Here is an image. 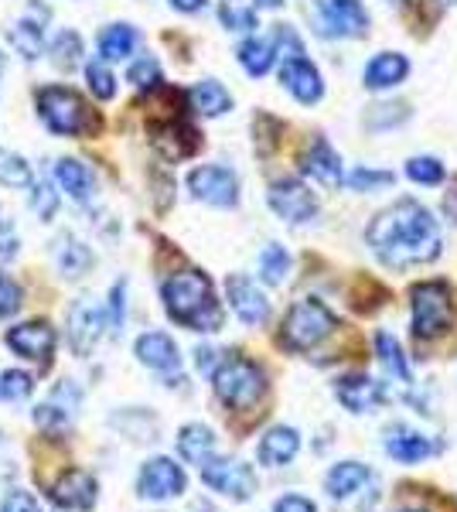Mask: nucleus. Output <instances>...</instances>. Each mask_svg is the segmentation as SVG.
<instances>
[{"label": "nucleus", "mask_w": 457, "mask_h": 512, "mask_svg": "<svg viewBox=\"0 0 457 512\" xmlns=\"http://www.w3.org/2000/svg\"><path fill=\"white\" fill-rule=\"evenodd\" d=\"M365 239H369L372 253L379 256L382 267L389 270L417 267V263H430L440 256L437 219L430 216V209L413 202V198H403L393 209L379 212Z\"/></svg>", "instance_id": "obj_1"}, {"label": "nucleus", "mask_w": 457, "mask_h": 512, "mask_svg": "<svg viewBox=\"0 0 457 512\" xmlns=\"http://www.w3.org/2000/svg\"><path fill=\"white\" fill-rule=\"evenodd\" d=\"M164 311L171 321L191 328V332H219L222 328V304L215 301L212 280L202 270H185V274H174L164 280L161 287Z\"/></svg>", "instance_id": "obj_2"}, {"label": "nucleus", "mask_w": 457, "mask_h": 512, "mask_svg": "<svg viewBox=\"0 0 457 512\" xmlns=\"http://www.w3.org/2000/svg\"><path fill=\"white\" fill-rule=\"evenodd\" d=\"M212 386H215V396H219L229 410L246 414V410H253L256 403L267 396V373H263L253 359H246V355L229 352L226 359L212 369Z\"/></svg>", "instance_id": "obj_3"}, {"label": "nucleus", "mask_w": 457, "mask_h": 512, "mask_svg": "<svg viewBox=\"0 0 457 512\" xmlns=\"http://www.w3.org/2000/svg\"><path fill=\"white\" fill-rule=\"evenodd\" d=\"M38 117L58 137H82L99 130V117L89 110L86 99L69 86L38 89Z\"/></svg>", "instance_id": "obj_4"}, {"label": "nucleus", "mask_w": 457, "mask_h": 512, "mask_svg": "<svg viewBox=\"0 0 457 512\" xmlns=\"http://www.w3.org/2000/svg\"><path fill=\"white\" fill-rule=\"evenodd\" d=\"M338 328V318L328 304H321L318 297H304L287 311L284 328H280V342L287 352H311L318 349L324 338H331Z\"/></svg>", "instance_id": "obj_5"}, {"label": "nucleus", "mask_w": 457, "mask_h": 512, "mask_svg": "<svg viewBox=\"0 0 457 512\" xmlns=\"http://www.w3.org/2000/svg\"><path fill=\"white\" fill-rule=\"evenodd\" d=\"M454 325L451 291L444 280H427L413 287V335L430 342V338L447 335Z\"/></svg>", "instance_id": "obj_6"}, {"label": "nucleus", "mask_w": 457, "mask_h": 512, "mask_svg": "<svg viewBox=\"0 0 457 512\" xmlns=\"http://www.w3.org/2000/svg\"><path fill=\"white\" fill-rule=\"evenodd\" d=\"M202 482L232 502H249L256 495V485H260L253 468L239 458H209L202 465Z\"/></svg>", "instance_id": "obj_7"}, {"label": "nucleus", "mask_w": 457, "mask_h": 512, "mask_svg": "<svg viewBox=\"0 0 457 512\" xmlns=\"http://www.w3.org/2000/svg\"><path fill=\"white\" fill-rule=\"evenodd\" d=\"M188 188L198 202L215 205V209H232L239 202V178L222 164H202L188 175Z\"/></svg>", "instance_id": "obj_8"}, {"label": "nucleus", "mask_w": 457, "mask_h": 512, "mask_svg": "<svg viewBox=\"0 0 457 512\" xmlns=\"http://www.w3.org/2000/svg\"><path fill=\"white\" fill-rule=\"evenodd\" d=\"M188 478L185 468L174 458H151L137 475V495L151 502H164V499H178L185 492Z\"/></svg>", "instance_id": "obj_9"}, {"label": "nucleus", "mask_w": 457, "mask_h": 512, "mask_svg": "<svg viewBox=\"0 0 457 512\" xmlns=\"http://www.w3.org/2000/svg\"><path fill=\"white\" fill-rule=\"evenodd\" d=\"M270 209L290 226H301L318 216V198L297 178H280L270 185Z\"/></svg>", "instance_id": "obj_10"}, {"label": "nucleus", "mask_w": 457, "mask_h": 512, "mask_svg": "<svg viewBox=\"0 0 457 512\" xmlns=\"http://www.w3.org/2000/svg\"><path fill=\"white\" fill-rule=\"evenodd\" d=\"M318 21L324 35L335 38H362L369 35V14L359 0H318Z\"/></svg>", "instance_id": "obj_11"}, {"label": "nucleus", "mask_w": 457, "mask_h": 512, "mask_svg": "<svg viewBox=\"0 0 457 512\" xmlns=\"http://www.w3.org/2000/svg\"><path fill=\"white\" fill-rule=\"evenodd\" d=\"M55 328L48 321H24V325H14L7 332V349L21 359H31L38 366H48L52 362V352H55Z\"/></svg>", "instance_id": "obj_12"}, {"label": "nucleus", "mask_w": 457, "mask_h": 512, "mask_svg": "<svg viewBox=\"0 0 457 512\" xmlns=\"http://www.w3.org/2000/svg\"><path fill=\"white\" fill-rule=\"evenodd\" d=\"M226 297H229V308L236 311V318L243 321L249 328H260L270 321V301L260 287L253 284L243 274H232L226 280Z\"/></svg>", "instance_id": "obj_13"}, {"label": "nucleus", "mask_w": 457, "mask_h": 512, "mask_svg": "<svg viewBox=\"0 0 457 512\" xmlns=\"http://www.w3.org/2000/svg\"><path fill=\"white\" fill-rule=\"evenodd\" d=\"M103 332H106V315L99 304H93L89 297L72 304L69 308V345L79 359L96 349V342L103 338Z\"/></svg>", "instance_id": "obj_14"}, {"label": "nucleus", "mask_w": 457, "mask_h": 512, "mask_svg": "<svg viewBox=\"0 0 457 512\" xmlns=\"http://www.w3.org/2000/svg\"><path fill=\"white\" fill-rule=\"evenodd\" d=\"M335 396L348 414H372V410L386 403V386L365 373H352L335 383Z\"/></svg>", "instance_id": "obj_15"}, {"label": "nucleus", "mask_w": 457, "mask_h": 512, "mask_svg": "<svg viewBox=\"0 0 457 512\" xmlns=\"http://www.w3.org/2000/svg\"><path fill=\"white\" fill-rule=\"evenodd\" d=\"M52 502L58 509H76V512H89L96 506V495H99V485L96 478L82 468H69L58 482L52 485Z\"/></svg>", "instance_id": "obj_16"}, {"label": "nucleus", "mask_w": 457, "mask_h": 512, "mask_svg": "<svg viewBox=\"0 0 457 512\" xmlns=\"http://www.w3.org/2000/svg\"><path fill=\"white\" fill-rule=\"evenodd\" d=\"M382 448H386V454L393 461H400V465H420L430 454H437V444L430 441L427 434L413 431V427H406V424L389 427L386 437H382Z\"/></svg>", "instance_id": "obj_17"}, {"label": "nucleus", "mask_w": 457, "mask_h": 512, "mask_svg": "<svg viewBox=\"0 0 457 512\" xmlns=\"http://www.w3.org/2000/svg\"><path fill=\"white\" fill-rule=\"evenodd\" d=\"M297 454H301V434L294 427H270L260 437V448H256V458L267 468H287Z\"/></svg>", "instance_id": "obj_18"}, {"label": "nucleus", "mask_w": 457, "mask_h": 512, "mask_svg": "<svg viewBox=\"0 0 457 512\" xmlns=\"http://www.w3.org/2000/svg\"><path fill=\"white\" fill-rule=\"evenodd\" d=\"M134 352H137V359L144 362L147 369H157V373H178V366H181L178 345H174V338L164 335V332L140 335Z\"/></svg>", "instance_id": "obj_19"}, {"label": "nucleus", "mask_w": 457, "mask_h": 512, "mask_svg": "<svg viewBox=\"0 0 457 512\" xmlns=\"http://www.w3.org/2000/svg\"><path fill=\"white\" fill-rule=\"evenodd\" d=\"M280 82H284L287 93L294 99H301V103H318L324 93L321 72L307 59H287L284 69H280Z\"/></svg>", "instance_id": "obj_20"}, {"label": "nucleus", "mask_w": 457, "mask_h": 512, "mask_svg": "<svg viewBox=\"0 0 457 512\" xmlns=\"http://www.w3.org/2000/svg\"><path fill=\"white\" fill-rule=\"evenodd\" d=\"M369 482H372L369 465H362V461H338V465H331V472L324 475V492H328L331 499H352V495L362 492Z\"/></svg>", "instance_id": "obj_21"}, {"label": "nucleus", "mask_w": 457, "mask_h": 512, "mask_svg": "<svg viewBox=\"0 0 457 512\" xmlns=\"http://www.w3.org/2000/svg\"><path fill=\"white\" fill-rule=\"evenodd\" d=\"M52 178L58 181V188H62L69 198H76V202H89V198L96 195V178L93 171L86 168L82 161L76 158H62L52 164Z\"/></svg>", "instance_id": "obj_22"}, {"label": "nucleus", "mask_w": 457, "mask_h": 512, "mask_svg": "<svg viewBox=\"0 0 457 512\" xmlns=\"http://www.w3.org/2000/svg\"><path fill=\"white\" fill-rule=\"evenodd\" d=\"M406 76H410V62H406V55H400V52H379L376 59L365 65L362 82L369 89H393V86H400Z\"/></svg>", "instance_id": "obj_23"}, {"label": "nucleus", "mask_w": 457, "mask_h": 512, "mask_svg": "<svg viewBox=\"0 0 457 512\" xmlns=\"http://www.w3.org/2000/svg\"><path fill=\"white\" fill-rule=\"evenodd\" d=\"M301 168H304V175H311L314 181H321V185H328V188L342 181V158L331 151L328 140H314L311 151L304 154Z\"/></svg>", "instance_id": "obj_24"}, {"label": "nucleus", "mask_w": 457, "mask_h": 512, "mask_svg": "<svg viewBox=\"0 0 457 512\" xmlns=\"http://www.w3.org/2000/svg\"><path fill=\"white\" fill-rule=\"evenodd\" d=\"M45 21H48V14H38V18H31V14H24L21 21H14V28H11V45L21 52V59H28V62H35L41 52H45Z\"/></svg>", "instance_id": "obj_25"}, {"label": "nucleus", "mask_w": 457, "mask_h": 512, "mask_svg": "<svg viewBox=\"0 0 457 512\" xmlns=\"http://www.w3.org/2000/svg\"><path fill=\"white\" fill-rule=\"evenodd\" d=\"M178 454L188 461V465L202 468L205 461L215 454L212 427H205V424H185V427H181V431H178Z\"/></svg>", "instance_id": "obj_26"}, {"label": "nucleus", "mask_w": 457, "mask_h": 512, "mask_svg": "<svg viewBox=\"0 0 457 512\" xmlns=\"http://www.w3.org/2000/svg\"><path fill=\"white\" fill-rule=\"evenodd\" d=\"M52 246H55V267L62 270L69 280L82 277L89 267H93V253H89V246L79 243L72 233H62L58 236V243H52Z\"/></svg>", "instance_id": "obj_27"}, {"label": "nucleus", "mask_w": 457, "mask_h": 512, "mask_svg": "<svg viewBox=\"0 0 457 512\" xmlns=\"http://www.w3.org/2000/svg\"><path fill=\"white\" fill-rule=\"evenodd\" d=\"M137 41H140L137 28H130V24H110V28L99 31V55H103V62L127 59V55H134Z\"/></svg>", "instance_id": "obj_28"}, {"label": "nucleus", "mask_w": 457, "mask_h": 512, "mask_svg": "<svg viewBox=\"0 0 457 512\" xmlns=\"http://www.w3.org/2000/svg\"><path fill=\"white\" fill-rule=\"evenodd\" d=\"M188 99H191V106H195V113H202V117H222L232 106V96L226 93V86L215 79H202L188 93Z\"/></svg>", "instance_id": "obj_29"}, {"label": "nucleus", "mask_w": 457, "mask_h": 512, "mask_svg": "<svg viewBox=\"0 0 457 512\" xmlns=\"http://www.w3.org/2000/svg\"><path fill=\"white\" fill-rule=\"evenodd\" d=\"M48 55H52V62L58 65V69H76V65H82V55H86V45H82V35L72 28H62L55 31V38L48 41Z\"/></svg>", "instance_id": "obj_30"}, {"label": "nucleus", "mask_w": 457, "mask_h": 512, "mask_svg": "<svg viewBox=\"0 0 457 512\" xmlns=\"http://www.w3.org/2000/svg\"><path fill=\"white\" fill-rule=\"evenodd\" d=\"M273 59H277V52H273V41L267 38H246L243 45H239V65H243L253 79L267 76Z\"/></svg>", "instance_id": "obj_31"}, {"label": "nucleus", "mask_w": 457, "mask_h": 512, "mask_svg": "<svg viewBox=\"0 0 457 512\" xmlns=\"http://www.w3.org/2000/svg\"><path fill=\"white\" fill-rule=\"evenodd\" d=\"M376 355L379 362L386 366V373H393L400 383H413V373H410V362H406V355L400 349V342H396L389 332H379L376 335Z\"/></svg>", "instance_id": "obj_32"}, {"label": "nucleus", "mask_w": 457, "mask_h": 512, "mask_svg": "<svg viewBox=\"0 0 457 512\" xmlns=\"http://www.w3.org/2000/svg\"><path fill=\"white\" fill-rule=\"evenodd\" d=\"M290 274V253L284 250V246L270 243L267 250L260 253V280L270 287H280Z\"/></svg>", "instance_id": "obj_33"}, {"label": "nucleus", "mask_w": 457, "mask_h": 512, "mask_svg": "<svg viewBox=\"0 0 457 512\" xmlns=\"http://www.w3.org/2000/svg\"><path fill=\"white\" fill-rule=\"evenodd\" d=\"M0 185L7 188H31L35 185V171L31 164L14 151H0Z\"/></svg>", "instance_id": "obj_34"}, {"label": "nucleus", "mask_w": 457, "mask_h": 512, "mask_svg": "<svg viewBox=\"0 0 457 512\" xmlns=\"http://www.w3.org/2000/svg\"><path fill=\"white\" fill-rule=\"evenodd\" d=\"M219 18L229 31H253L256 28V11L243 0H226L219 7Z\"/></svg>", "instance_id": "obj_35"}, {"label": "nucleus", "mask_w": 457, "mask_h": 512, "mask_svg": "<svg viewBox=\"0 0 457 512\" xmlns=\"http://www.w3.org/2000/svg\"><path fill=\"white\" fill-rule=\"evenodd\" d=\"M86 82H89V93L96 99H113L116 96V76L110 72L106 62H89L86 65Z\"/></svg>", "instance_id": "obj_36"}, {"label": "nucleus", "mask_w": 457, "mask_h": 512, "mask_svg": "<svg viewBox=\"0 0 457 512\" xmlns=\"http://www.w3.org/2000/svg\"><path fill=\"white\" fill-rule=\"evenodd\" d=\"M31 390H35V379L24 369H4L0 373V396L4 400H24V396H31Z\"/></svg>", "instance_id": "obj_37"}, {"label": "nucleus", "mask_w": 457, "mask_h": 512, "mask_svg": "<svg viewBox=\"0 0 457 512\" xmlns=\"http://www.w3.org/2000/svg\"><path fill=\"white\" fill-rule=\"evenodd\" d=\"M106 328H113V335L123 332V318H127V280H116L110 291V304H106Z\"/></svg>", "instance_id": "obj_38"}, {"label": "nucleus", "mask_w": 457, "mask_h": 512, "mask_svg": "<svg viewBox=\"0 0 457 512\" xmlns=\"http://www.w3.org/2000/svg\"><path fill=\"white\" fill-rule=\"evenodd\" d=\"M161 65H157V59H137L134 65H130V82H134V89H140V93H151V89L161 86Z\"/></svg>", "instance_id": "obj_39"}, {"label": "nucleus", "mask_w": 457, "mask_h": 512, "mask_svg": "<svg viewBox=\"0 0 457 512\" xmlns=\"http://www.w3.org/2000/svg\"><path fill=\"white\" fill-rule=\"evenodd\" d=\"M28 205H31V212L41 219V222H52L55 219V212H58V195H55V188L52 185H31L28 188Z\"/></svg>", "instance_id": "obj_40"}, {"label": "nucleus", "mask_w": 457, "mask_h": 512, "mask_svg": "<svg viewBox=\"0 0 457 512\" xmlns=\"http://www.w3.org/2000/svg\"><path fill=\"white\" fill-rule=\"evenodd\" d=\"M406 175H410V181H417V185H440L444 181V164L437 158H413L406 164Z\"/></svg>", "instance_id": "obj_41"}, {"label": "nucleus", "mask_w": 457, "mask_h": 512, "mask_svg": "<svg viewBox=\"0 0 457 512\" xmlns=\"http://www.w3.org/2000/svg\"><path fill=\"white\" fill-rule=\"evenodd\" d=\"M393 171H372V168H359L348 175V185L355 188V192H376V188H386L393 185Z\"/></svg>", "instance_id": "obj_42"}, {"label": "nucleus", "mask_w": 457, "mask_h": 512, "mask_svg": "<svg viewBox=\"0 0 457 512\" xmlns=\"http://www.w3.org/2000/svg\"><path fill=\"white\" fill-rule=\"evenodd\" d=\"M69 410H62L58 403H41V407L35 410V424L41 427V431H65L69 427Z\"/></svg>", "instance_id": "obj_43"}, {"label": "nucleus", "mask_w": 457, "mask_h": 512, "mask_svg": "<svg viewBox=\"0 0 457 512\" xmlns=\"http://www.w3.org/2000/svg\"><path fill=\"white\" fill-rule=\"evenodd\" d=\"M273 52H280V59H301L304 55V45L301 38L294 35V28H287V24H280L277 28V45H273Z\"/></svg>", "instance_id": "obj_44"}, {"label": "nucleus", "mask_w": 457, "mask_h": 512, "mask_svg": "<svg viewBox=\"0 0 457 512\" xmlns=\"http://www.w3.org/2000/svg\"><path fill=\"white\" fill-rule=\"evenodd\" d=\"M21 308V287L7 274H0V318H11Z\"/></svg>", "instance_id": "obj_45"}, {"label": "nucleus", "mask_w": 457, "mask_h": 512, "mask_svg": "<svg viewBox=\"0 0 457 512\" xmlns=\"http://www.w3.org/2000/svg\"><path fill=\"white\" fill-rule=\"evenodd\" d=\"M18 253V229H14L11 212L0 205V256H14Z\"/></svg>", "instance_id": "obj_46"}, {"label": "nucleus", "mask_w": 457, "mask_h": 512, "mask_svg": "<svg viewBox=\"0 0 457 512\" xmlns=\"http://www.w3.org/2000/svg\"><path fill=\"white\" fill-rule=\"evenodd\" d=\"M0 512H41V506H38V499L31 492L14 489V492L4 495V502H0Z\"/></svg>", "instance_id": "obj_47"}, {"label": "nucleus", "mask_w": 457, "mask_h": 512, "mask_svg": "<svg viewBox=\"0 0 457 512\" xmlns=\"http://www.w3.org/2000/svg\"><path fill=\"white\" fill-rule=\"evenodd\" d=\"M273 512H318V506H314L307 495L290 492V495H280V499L273 502Z\"/></svg>", "instance_id": "obj_48"}, {"label": "nucleus", "mask_w": 457, "mask_h": 512, "mask_svg": "<svg viewBox=\"0 0 457 512\" xmlns=\"http://www.w3.org/2000/svg\"><path fill=\"white\" fill-rule=\"evenodd\" d=\"M205 4H209V0H171V7H174V11H185V14L202 11Z\"/></svg>", "instance_id": "obj_49"}, {"label": "nucleus", "mask_w": 457, "mask_h": 512, "mask_svg": "<svg viewBox=\"0 0 457 512\" xmlns=\"http://www.w3.org/2000/svg\"><path fill=\"white\" fill-rule=\"evenodd\" d=\"M198 369H205V373H212L215 369V352L212 349H198Z\"/></svg>", "instance_id": "obj_50"}, {"label": "nucleus", "mask_w": 457, "mask_h": 512, "mask_svg": "<svg viewBox=\"0 0 457 512\" xmlns=\"http://www.w3.org/2000/svg\"><path fill=\"white\" fill-rule=\"evenodd\" d=\"M256 4H260V7H280L284 0H256Z\"/></svg>", "instance_id": "obj_51"}, {"label": "nucleus", "mask_w": 457, "mask_h": 512, "mask_svg": "<svg viewBox=\"0 0 457 512\" xmlns=\"http://www.w3.org/2000/svg\"><path fill=\"white\" fill-rule=\"evenodd\" d=\"M396 512H427V509H396Z\"/></svg>", "instance_id": "obj_52"}, {"label": "nucleus", "mask_w": 457, "mask_h": 512, "mask_svg": "<svg viewBox=\"0 0 457 512\" xmlns=\"http://www.w3.org/2000/svg\"><path fill=\"white\" fill-rule=\"evenodd\" d=\"M0 76H4V55H0Z\"/></svg>", "instance_id": "obj_53"}, {"label": "nucleus", "mask_w": 457, "mask_h": 512, "mask_svg": "<svg viewBox=\"0 0 457 512\" xmlns=\"http://www.w3.org/2000/svg\"><path fill=\"white\" fill-rule=\"evenodd\" d=\"M444 4H457V0H444Z\"/></svg>", "instance_id": "obj_54"}]
</instances>
